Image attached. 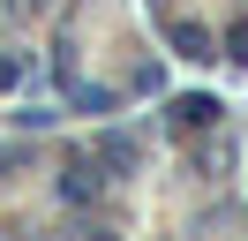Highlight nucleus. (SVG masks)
Wrapping results in <instances>:
<instances>
[{
  "instance_id": "obj_1",
  "label": "nucleus",
  "mask_w": 248,
  "mask_h": 241,
  "mask_svg": "<svg viewBox=\"0 0 248 241\" xmlns=\"http://www.w3.org/2000/svg\"><path fill=\"white\" fill-rule=\"evenodd\" d=\"M211 113H218V98H181V105H173V120H181V128H203Z\"/></svg>"
},
{
  "instance_id": "obj_2",
  "label": "nucleus",
  "mask_w": 248,
  "mask_h": 241,
  "mask_svg": "<svg viewBox=\"0 0 248 241\" xmlns=\"http://www.w3.org/2000/svg\"><path fill=\"white\" fill-rule=\"evenodd\" d=\"M173 45H181L188 60H211V38H203V30H188V23H173Z\"/></svg>"
},
{
  "instance_id": "obj_3",
  "label": "nucleus",
  "mask_w": 248,
  "mask_h": 241,
  "mask_svg": "<svg viewBox=\"0 0 248 241\" xmlns=\"http://www.w3.org/2000/svg\"><path fill=\"white\" fill-rule=\"evenodd\" d=\"M8 83H16V60H0V90H8Z\"/></svg>"
}]
</instances>
